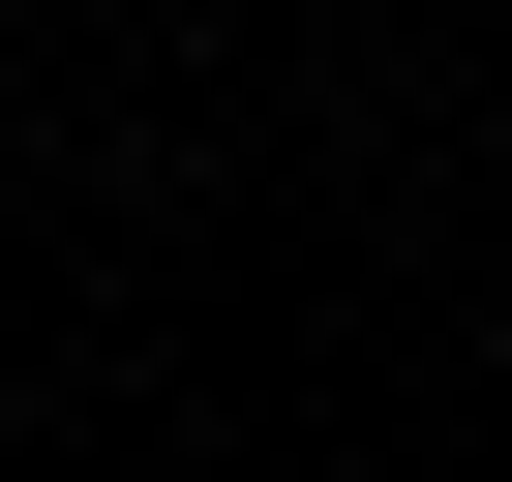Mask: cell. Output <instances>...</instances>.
Segmentation results:
<instances>
[]
</instances>
